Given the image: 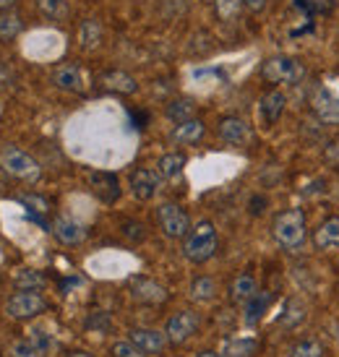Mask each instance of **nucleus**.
I'll return each mask as SVG.
<instances>
[{
  "label": "nucleus",
  "instance_id": "nucleus-38",
  "mask_svg": "<svg viewBox=\"0 0 339 357\" xmlns=\"http://www.w3.org/2000/svg\"><path fill=\"white\" fill-rule=\"evenodd\" d=\"M324 159L329 162V165H334V167H339V139H334L326 146V151H324Z\"/></svg>",
  "mask_w": 339,
  "mask_h": 357
},
{
  "label": "nucleus",
  "instance_id": "nucleus-28",
  "mask_svg": "<svg viewBox=\"0 0 339 357\" xmlns=\"http://www.w3.org/2000/svg\"><path fill=\"white\" fill-rule=\"evenodd\" d=\"M303 318H306V305H303L298 298H289L287 303H285V307H282L280 324L282 326L292 328V326H298Z\"/></svg>",
  "mask_w": 339,
  "mask_h": 357
},
{
  "label": "nucleus",
  "instance_id": "nucleus-1",
  "mask_svg": "<svg viewBox=\"0 0 339 357\" xmlns=\"http://www.w3.org/2000/svg\"><path fill=\"white\" fill-rule=\"evenodd\" d=\"M271 235L277 240V245L285 248L287 253H300L306 248V240H308V232H306V211L303 208H285L274 217V225H271Z\"/></svg>",
  "mask_w": 339,
  "mask_h": 357
},
{
  "label": "nucleus",
  "instance_id": "nucleus-35",
  "mask_svg": "<svg viewBox=\"0 0 339 357\" xmlns=\"http://www.w3.org/2000/svg\"><path fill=\"white\" fill-rule=\"evenodd\" d=\"M29 339L37 344V347L42 349V352H50L52 347H55V339L50 337V334H45L42 328H31L29 331Z\"/></svg>",
  "mask_w": 339,
  "mask_h": 357
},
{
  "label": "nucleus",
  "instance_id": "nucleus-39",
  "mask_svg": "<svg viewBox=\"0 0 339 357\" xmlns=\"http://www.w3.org/2000/svg\"><path fill=\"white\" fill-rule=\"evenodd\" d=\"M86 326H89V328H102V331H107V328H110V318L105 316V313H97L94 318H89V321H86Z\"/></svg>",
  "mask_w": 339,
  "mask_h": 357
},
{
  "label": "nucleus",
  "instance_id": "nucleus-15",
  "mask_svg": "<svg viewBox=\"0 0 339 357\" xmlns=\"http://www.w3.org/2000/svg\"><path fill=\"white\" fill-rule=\"evenodd\" d=\"M204 136H206V126H204L199 118H190V120L178 123V126L172 128L170 141L178 144V146H193V144H199Z\"/></svg>",
  "mask_w": 339,
  "mask_h": 357
},
{
  "label": "nucleus",
  "instance_id": "nucleus-25",
  "mask_svg": "<svg viewBox=\"0 0 339 357\" xmlns=\"http://www.w3.org/2000/svg\"><path fill=\"white\" fill-rule=\"evenodd\" d=\"M37 8L50 21H66L70 16L68 0H37Z\"/></svg>",
  "mask_w": 339,
  "mask_h": 357
},
{
  "label": "nucleus",
  "instance_id": "nucleus-27",
  "mask_svg": "<svg viewBox=\"0 0 339 357\" xmlns=\"http://www.w3.org/2000/svg\"><path fill=\"white\" fill-rule=\"evenodd\" d=\"M217 295V282L211 277H199L193 279V284H190V298L196 300V303H209L214 300Z\"/></svg>",
  "mask_w": 339,
  "mask_h": 357
},
{
  "label": "nucleus",
  "instance_id": "nucleus-11",
  "mask_svg": "<svg viewBox=\"0 0 339 357\" xmlns=\"http://www.w3.org/2000/svg\"><path fill=\"white\" fill-rule=\"evenodd\" d=\"M128 339L136 347L144 349L146 355H162L167 347V334L157 331V328H130Z\"/></svg>",
  "mask_w": 339,
  "mask_h": 357
},
{
  "label": "nucleus",
  "instance_id": "nucleus-5",
  "mask_svg": "<svg viewBox=\"0 0 339 357\" xmlns=\"http://www.w3.org/2000/svg\"><path fill=\"white\" fill-rule=\"evenodd\" d=\"M47 310V300L42 298L40 292L34 289H21L13 298H8L6 303V313L16 321H27V318H34Z\"/></svg>",
  "mask_w": 339,
  "mask_h": 357
},
{
  "label": "nucleus",
  "instance_id": "nucleus-14",
  "mask_svg": "<svg viewBox=\"0 0 339 357\" xmlns=\"http://www.w3.org/2000/svg\"><path fill=\"white\" fill-rule=\"evenodd\" d=\"M220 139L229 146H246L250 139V128L248 123L243 118H235V115H229V118H222L220 120Z\"/></svg>",
  "mask_w": 339,
  "mask_h": 357
},
{
  "label": "nucleus",
  "instance_id": "nucleus-18",
  "mask_svg": "<svg viewBox=\"0 0 339 357\" xmlns=\"http://www.w3.org/2000/svg\"><path fill=\"white\" fill-rule=\"evenodd\" d=\"M313 245L319 250L339 248V217H329L326 222H321V227L313 235Z\"/></svg>",
  "mask_w": 339,
  "mask_h": 357
},
{
  "label": "nucleus",
  "instance_id": "nucleus-8",
  "mask_svg": "<svg viewBox=\"0 0 339 357\" xmlns=\"http://www.w3.org/2000/svg\"><path fill=\"white\" fill-rule=\"evenodd\" d=\"M201 318L196 313H190V310H180L175 316L167 321V326H165V334H167V342L170 344H183V342H188L193 334H196V328H199Z\"/></svg>",
  "mask_w": 339,
  "mask_h": 357
},
{
  "label": "nucleus",
  "instance_id": "nucleus-2",
  "mask_svg": "<svg viewBox=\"0 0 339 357\" xmlns=\"http://www.w3.org/2000/svg\"><path fill=\"white\" fill-rule=\"evenodd\" d=\"M220 248V238H217V229L211 222H199L196 227L186 235V243H183V256L188 258L190 264H206L209 258H214Z\"/></svg>",
  "mask_w": 339,
  "mask_h": 357
},
{
  "label": "nucleus",
  "instance_id": "nucleus-16",
  "mask_svg": "<svg viewBox=\"0 0 339 357\" xmlns=\"http://www.w3.org/2000/svg\"><path fill=\"white\" fill-rule=\"evenodd\" d=\"M285 105H287V97L282 94V91H266L264 97H261L259 102V118L261 123L266 126V128H271L277 120L282 118V112H285Z\"/></svg>",
  "mask_w": 339,
  "mask_h": 357
},
{
  "label": "nucleus",
  "instance_id": "nucleus-3",
  "mask_svg": "<svg viewBox=\"0 0 339 357\" xmlns=\"http://www.w3.org/2000/svg\"><path fill=\"white\" fill-rule=\"evenodd\" d=\"M261 79L269 84H300L306 79V68L289 55H274L261 66Z\"/></svg>",
  "mask_w": 339,
  "mask_h": 357
},
{
  "label": "nucleus",
  "instance_id": "nucleus-34",
  "mask_svg": "<svg viewBox=\"0 0 339 357\" xmlns=\"http://www.w3.org/2000/svg\"><path fill=\"white\" fill-rule=\"evenodd\" d=\"M112 355L115 357H149L141 347H136L130 339H123V342H115L112 344Z\"/></svg>",
  "mask_w": 339,
  "mask_h": 357
},
{
  "label": "nucleus",
  "instance_id": "nucleus-32",
  "mask_svg": "<svg viewBox=\"0 0 339 357\" xmlns=\"http://www.w3.org/2000/svg\"><path fill=\"white\" fill-rule=\"evenodd\" d=\"M21 31V19L16 13H3L0 16V40L10 42Z\"/></svg>",
  "mask_w": 339,
  "mask_h": 357
},
{
  "label": "nucleus",
  "instance_id": "nucleus-19",
  "mask_svg": "<svg viewBox=\"0 0 339 357\" xmlns=\"http://www.w3.org/2000/svg\"><path fill=\"white\" fill-rule=\"evenodd\" d=\"M324 355H326V347H324V342L316 337L295 339L287 349V357H324Z\"/></svg>",
  "mask_w": 339,
  "mask_h": 357
},
{
  "label": "nucleus",
  "instance_id": "nucleus-7",
  "mask_svg": "<svg viewBox=\"0 0 339 357\" xmlns=\"http://www.w3.org/2000/svg\"><path fill=\"white\" fill-rule=\"evenodd\" d=\"M128 292L136 303H144V305H162L167 300V289L149 277H130Z\"/></svg>",
  "mask_w": 339,
  "mask_h": 357
},
{
  "label": "nucleus",
  "instance_id": "nucleus-33",
  "mask_svg": "<svg viewBox=\"0 0 339 357\" xmlns=\"http://www.w3.org/2000/svg\"><path fill=\"white\" fill-rule=\"evenodd\" d=\"M214 8H217V16H220L222 21H232L240 16L243 0H214Z\"/></svg>",
  "mask_w": 339,
  "mask_h": 357
},
{
  "label": "nucleus",
  "instance_id": "nucleus-24",
  "mask_svg": "<svg viewBox=\"0 0 339 357\" xmlns=\"http://www.w3.org/2000/svg\"><path fill=\"white\" fill-rule=\"evenodd\" d=\"M102 42V26L100 21L94 19H84L79 26V45L84 50H94V47H100Z\"/></svg>",
  "mask_w": 339,
  "mask_h": 357
},
{
  "label": "nucleus",
  "instance_id": "nucleus-43",
  "mask_svg": "<svg viewBox=\"0 0 339 357\" xmlns=\"http://www.w3.org/2000/svg\"><path fill=\"white\" fill-rule=\"evenodd\" d=\"M16 0H0V10H6V8H10Z\"/></svg>",
  "mask_w": 339,
  "mask_h": 357
},
{
  "label": "nucleus",
  "instance_id": "nucleus-23",
  "mask_svg": "<svg viewBox=\"0 0 339 357\" xmlns=\"http://www.w3.org/2000/svg\"><path fill=\"white\" fill-rule=\"evenodd\" d=\"M186 162H188L186 154H180V151H170V154L160 157V162H157V172L162 175V180H172L183 172Z\"/></svg>",
  "mask_w": 339,
  "mask_h": 357
},
{
  "label": "nucleus",
  "instance_id": "nucleus-12",
  "mask_svg": "<svg viewBox=\"0 0 339 357\" xmlns=\"http://www.w3.org/2000/svg\"><path fill=\"white\" fill-rule=\"evenodd\" d=\"M52 81H55L58 89L73 91V94H81V91L86 89L84 70H81V66H76V63H63V66H58L55 73H52Z\"/></svg>",
  "mask_w": 339,
  "mask_h": 357
},
{
  "label": "nucleus",
  "instance_id": "nucleus-37",
  "mask_svg": "<svg viewBox=\"0 0 339 357\" xmlns=\"http://www.w3.org/2000/svg\"><path fill=\"white\" fill-rule=\"evenodd\" d=\"M123 235L130 240H144L146 238V232H144V225L141 222H130V219H126L123 222Z\"/></svg>",
  "mask_w": 339,
  "mask_h": 357
},
{
  "label": "nucleus",
  "instance_id": "nucleus-41",
  "mask_svg": "<svg viewBox=\"0 0 339 357\" xmlns=\"http://www.w3.org/2000/svg\"><path fill=\"white\" fill-rule=\"evenodd\" d=\"M250 214H261V208L259 206H266V201H261V199H253V204H250Z\"/></svg>",
  "mask_w": 339,
  "mask_h": 357
},
{
  "label": "nucleus",
  "instance_id": "nucleus-42",
  "mask_svg": "<svg viewBox=\"0 0 339 357\" xmlns=\"http://www.w3.org/2000/svg\"><path fill=\"white\" fill-rule=\"evenodd\" d=\"M196 357H225L222 352H199Z\"/></svg>",
  "mask_w": 339,
  "mask_h": 357
},
{
  "label": "nucleus",
  "instance_id": "nucleus-40",
  "mask_svg": "<svg viewBox=\"0 0 339 357\" xmlns=\"http://www.w3.org/2000/svg\"><path fill=\"white\" fill-rule=\"evenodd\" d=\"M243 6L248 10H253V13H261V10L266 8V0H243Z\"/></svg>",
  "mask_w": 339,
  "mask_h": 357
},
{
  "label": "nucleus",
  "instance_id": "nucleus-36",
  "mask_svg": "<svg viewBox=\"0 0 339 357\" xmlns=\"http://www.w3.org/2000/svg\"><path fill=\"white\" fill-rule=\"evenodd\" d=\"M19 201L29 208V211H37V214H47V211H50V204L45 199H40V196H19Z\"/></svg>",
  "mask_w": 339,
  "mask_h": 357
},
{
  "label": "nucleus",
  "instance_id": "nucleus-13",
  "mask_svg": "<svg viewBox=\"0 0 339 357\" xmlns=\"http://www.w3.org/2000/svg\"><path fill=\"white\" fill-rule=\"evenodd\" d=\"M91 193L102 201V204H115L120 199V183L112 172H91L89 175Z\"/></svg>",
  "mask_w": 339,
  "mask_h": 357
},
{
  "label": "nucleus",
  "instance_id": "nucleus-10",
  "mask_svg": "<svg viewBox=\"0 0 339 357\" xmlns=\"http://www.w3.org/2000/svg\"><path fill=\"white\" fill-rule=\"evenodd\" d=\"M160 183H162V175L151 167H139L130 172V193L139 201L154 199L157 190H160Z\"/></svg>",
  "mask_w": 339,
  "mask_h": 357
},
{
  "label": "nucleus",
  "instance_id": "nucleus-29",
  "mask_svg": "<svg viewBox=\"0 0 339 357\" xmlns=\"http://www.w3.org/2000/svg\"><path fill=\"white\" fill-rule=\"evenodd\" d=\"M13 282H16V287L19 289H34V292L47 284V279L42 277L40 271H31V268H21Z\"/></svg>",
  "mask_w": 339,
  "mask_h": 357
},
{
  "label": "nucleus",
  "instance_id": "nucleus-6",
  "mask_svg": "<svg viewBox=\"0 0 339 357\" xmlns=\"http://www.w3.org/2000/svg\"><path fill=\"white\" fill-rule=\"evenodd\" d=\"M157 222L160 229L170 240H183L190 232V219L186 214V208L178 204H162L157 208Z\"/></svg>",
  "mask_w": 339,
  "mask_h": 357
},
{
  "label": "nucleus",
  "instance_id": "nucleus-26",
  "mask_svg": "<svg viewBox=\"0 0 339 357\" xmlns=\"http://www.w3.org/2000/svg\"><path fill=\"white\" fill-rule=\"evenodd\" d=\"M269 303H271V295L256 292V295L246 303V324H248V326H256L261 321V316H264V310L269 307Z\"/></svg>",
  "mask_w": 339,
  "mask_h": 357
},
{
  "label": "nucleus",
  "instance_id": "nucleus-21",
  "mask_svg": "<svg viewBox=\"0 0 339 357\" xmlns=\"http://www.w3.org/2000/svg\"><path fill=\"white\" fill-rule=\"evenodd\" d=\"M102 84L110 91H118V94H133V91L139 89L136 79L128 76L126 70H107V73L102 76Z\"/></svg>",
  "mask_w": 339,
  "mask_h": 357
},
{
  "label": "nucleus",
  "instance_id": "nucleus-30",
  "mask_svg": "<svg viewBox=\"0 0 339 357\" xmlns=\"http://www.w3.org/2000/svg\"><path fill=\"white\" fill-rule=\"evenodd\" d=\"M196 112V105L190 100H172L167 105V118L175 120V123H183V120H190Z\"/></svg>",
  "mask_w": 339,
  "mask_h": 357
},
{
  "label": "nucleus",
  "instance_id": "nucleus-17",
  "mask_svg": "<svg viewBox=\"0 0 339 357\" xmlns=\"http://www.w3.org/2000/svg\"><path fill=\"white\" fill-rule=\"evenodd\" d=\"M52 235H55V240L63 243V245H81L84 238H86V229L81 227L76 219L58 217L52 222Z\"/></svg>",
  "mask_w": 339,
  "mask_h": 357
},
{
  "label": "nucleus",
  "instance_id": "nucleus-22",
  "mask_svg": "<svg viewBox=\"0 0 339 357\" xmlns=\"http://www.w3.org/2000/svg\"><path fill=\"white\" fill-rule=\"evenodd\" d=\"M256 292H259L256 279L250 277V274H240V277H235L232 287H229V298H232V303H238V305H246Z\"/></svg>",
  "mask_w": 339,
  "mask_h": 357
},
{
  "label": "nucleus",
  "instance_id": "nucleus-31",
  "mask_svg": "<svg viewBox=\"0 0 339 357\" xmlns=\"http://www.w3.org/2000/svg\"><path fill=\"white\" fill-rule=\"evenodd\" d=\"M10 355L13 357H45L47 352H42L29 337L27 339H16V342H10Z\"/></svg>",
  "mask_w": 339,
  "mask_h": 357
},
{
  "label": "nucleus",
  "instance_id": "nucleus-4",
  "mask_svg": "<svg viewBox=\"0 0 339 357\" xmlns=\"http://www.w3.org/2000/svg\"><path fill=\"white\" fill-rule=\"evenodd\" d=\"M0 167L6 169L10 178L27 180V183H34L42 172L37 159L27 154V151L16 149V146H6V149L0 151Z\"/></svg>",
  "mask_w": 339,
  "mask_h": 357
},
{
  "label": "nucleus",
  "instance_id": "nucleus-9",
  "mask_svg": "<svg viewBox=\"0 0 339 357\" xmlns=\"http://www.w3.org/2000/svg\"><path fill=\"white\" fill-rule=\"evenodd\" d=\"M313 112L324 126H339V91L329 89V86H321L313 94Z\"/></svg>",
  "mask_w": 339,
  "mask_h": 357
},
{
  "label": "nucleus",
  "instance_id": "nucleus-20",
  "mask_svg": "<svg viewBox=\"0 0 339 357\" xmlns=\"http://www.w3.org/2000/svg\"><path fill=\"white\" fill-rule=\"evenodd\" d=\"M256 352H259V339L250 337H232L222 347V355L225 357H253Z\"/></svg>",
  "mask_w": 339,
  "mask_h": 357
}]
</instances>
